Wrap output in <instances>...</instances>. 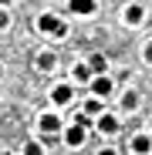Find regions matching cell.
I'll return each instance as SVG.
<instances>
[{
    "label": "cell",
    "mask_w": 152,
    "mask_h": 155,
    "mask_svg": "<svg viewBox=\"0 0 152 155\" xmlns=\"http://www.w3.org/2000/svg\"><path fill=\"white\" fill-rule=\"evenodd\" d=\"M129 152L132 155H152V132H132Z\"/></svg>",
    "instance_id": "cell-8"
},
{
    "label": "cell",
    "mask_w": 152,
    "mask_h": 155,
    "mask_svg": "<svg viewBox=\"0 0 152 155\" xmlns=\"http://www.w3.org/2000/svg\"><path fill=\"white\" fill-rule=\"evenodd\" d=\"M7 27H10V14L0 7V31H7Z\"/></svg>",
    "instance_id": "cell-17"
},
{
    "label": "cell",
    "mask_w": 152,
    "mask_h": 155,
    "mask_svg": "<svg viewBox=\"0 0 152 155\" xmlns=\"http://www.w3.org/2000/svg\"><path fill=\"white\" fill-rule=\"evenodd\" d=\"M4 74H7V68H4V61H0V81H4Z\"/></svg>",
    "instance_id": "cell-19"
},
{
    "label": "cell",
    "mask_w": 152,
    "mask_h": 155,
    "mask_svg": "<svg viewBox=\"0 0 152 155\" xmlns=\"http://www.w3.org/2000/svg\"><path fill=\"white\" fill-rule=\"evenodd\" d=\"M68 81H71V84H88V81H91V71H88L85 58L71 64V71H68Z\"/></svg>",
    "instance_id": "cell-13"
},
{
    "label": "cell",
    "mask_w": 152,
    "mask_h": 155,
    "mask_svg": "<svg viewBox=\"0 0 152 155\" xmlns=\"http://www.w3.org/2000/svg\"><path fill=\"white\" fill-rule=\"evenodd\" d=\"M20 155H44V142L41 138H27L24 148H20Z\"/></svg>",
    "instance_id": "cell-15"
},
{
    "label": "cell",
    "mask_w": 152,
    "mask_h": 155,
    "mask_svg": "<svg viewBox=\"0 0 152 155\" xmlns=\"http://www.w3.org/2000/svg\"><path fill=\"white\" fill-rule=\"evenodd\" d=\"M105 108H108V101H101V98H91V94L81 101V115H85L88 121H95V118H98L101 111H105Z\"/></svg>",
    "instance_id": "cell-12"
},
{
    "label": "cell",
    "mask_w": 152,
    "mask_h": 155,
    "mask_svg": "<svg viewBox=\"0 0 152 155\" xmlns=\"http://www.w3.org/2000/svg\"><path fill=\"white\" fill-rule=\"evenodd\" d=\"M145 17H149V14H145L142 4H129V7L122 10V24H125V27H142Z\"/></svg>",
    "instance_id": "cell-9"
},
{
    "label": "cell",
    "mask_w": 152,
    "mask_h": 155,
    "mask_svg": "<svg viewBox=\"0 0 152 155\" xmlns=\"http://www.w3.org/2000/svg\"><path fill=\"white\" fill-rule=\"evenodd\" d=\"M98 155H118V152H115L112 145H101V148H98Z\"/></svg>",
    "instance_id": "cell-18"
},
{
    "label": "cell",
    "mask_w": 152,
    "mask_h": 155,
    "mask_svg": "<svg viewBox=\"0 0 152 155\" xmlns=\"http://www.w3.org/2000/svg\"><path fill=\"white\" fill-rule=\"evenodd\" d=\"M88 128H91V121L78 111L71 121H64V128H61V145H68V148H81L85 142H88Z\"/></svg>",
    "instance_id": "cell-1"
},
{
    "label": "cell",
    "mask_w": 152,
    "mask_h": 155,
    "mask_svg": "<svg viewBox=\"0 0 152 155\" xmlns=\"http://www.w3.org/2000/svg\"><path fill=\"white\" fill-rule=\"evenodd\" d=\"M47 101H51V108H54V111L68 108L71 101H74V84H71V81H58V84H51Z\"/></svg>",
    "instance_id": "cell-4"
},
{
    "label": "cell",
    "mask_w": 152,
    "mask_h": 155,
    "mask_svg": "<svg viewBox=\"0 0 152 155\" xmlns=\"http://www.w3.org/2000/svg\"><path fill=\"white\" fill-rule=\"evenodd\" d=\"M61 128H64L61 111L47 108V111H41V115H37V132H41V135H61Z\"/></svg>",
    "instance_id": "cell-5"
},
{
    "label": "cell",
    "mask_w": 152,
    "mask_h": 155,
    "mask_svg": "<svg viewBox=\"0 0 152 155\" xmlns=\"http://www.w3.org/2000/svg\"><path fill=\"white\" fill-rule=\"evenodd\" d=\"M0 148H4V145H0Z\"/></svg>",
    "instance_id": "cell-21"
},
{
    "label": "cell",
    "mask_w": 152,
    "mask_h": 155,
    "mask_svg": "<svg viewBox=\"0 0 152 155\" xmlns=\"http://www.w3.org/2000/svg\"><path fill=\"white\" fill-rule=\"evenodd\" d=\"M0 155H17V152H7V148H0Z\"/></svg>",
    "instance_id": "cell-20"
},
{
    "label": "cell",
    "mask_w": 152,
    "mask_h": 155,
    "mask_svg": "<svg viewBox=\"0 0 152 155\" xmlns=\"http://www.w3.org/2000/svg\"><path fill=\"white\" fill-rule=\"evenodd\" d=\"M85 88H88V94H91V98H101V101L115 98V91H118L112 74H91V81H88Z\"/></svg>",
    "instance_id": "cell-3"
},
{
    "label": "cell",
    "mask_w": 152,
    "mask_h": 155,
    "mask_svg": "<svg viewBox=\"0 0 152 155\" xmlns=\"http://www.w3.org/2000/svg\"><path fill=\"white\" fill-rule=\"evenodd\" d=\"M142 61H145V64H152V41H145V44H142Z\"/></svg>",
    "instance_id": "cell-16"
},
{
    "label": "cell",
    "mask_w": 152,
    "mask_h": 155,
    "mask_svg": "<svg viewBox=\"0 0 152 155\" xmlns=\"http://www.w3.org/2000/svg\"><path fill=\"white\" fill-rule=\"evenodd\" d=\"M68 10L74 17H95L98 14V0H68Z\"/></svg>",
    "instance_id": "cell-11"
},
{
    "label": "cell",
    "mask_w": 152,
    "mask_h": 155,
    "mask_svg": "<svg viewBox=\"0 0 152 155\" xmlns=\"http://www.w3.org/2000/svg\"><path fill=\"white\" fill-rule=\"evenodd\" d=\"M85 64H88L91 74H108V58L101 54V51H91V54L85 58Z\"/></svg>",
    "instance_id": "cell-14"
},
{
    "label": "cell",
    "mask_w": 152,
    "mask_h": 155,
    "mask_svg": "<svg viewBox=\"0 0 152 155\" xmlns=\"http://www.w3.org/2000/svg\"><path fill=\"white\" fill-rule=\"evenodd\" d=\"M37 31H41L44 37H58V41H61V37H68V20L47 10V14L37 17Z\"/></svg>",
    "instance_id": "cell-2"
},
{
    "label": "cell",
    "mask_w": 152,
    "mask_h": 155,
    "mask_svg": "<svg viewBox=\"0 0 152 155\" xmlns=\"http://www.w3.org/2000/svg\"><path fill=\"white\" fill-rule=\"evenodd\" d=\"M34 71H41V74L58 71V54H54V51H37V54H34Z\"/></svg>",
    "instance_id": "cell-10"
},
{
    "label": "cell",
    "mask_w": 152,
    "mask_h": 155,
    "mask_svg": "<svg viewBox=\"0 0 152 155\" xmlns=\"http://www.w3.org/2000/svg\"><path fill=\"white\" fill-rule=\"evenodd\" d=\"M91 125H95V132H101V135H118V128H122V115L112 111V108H105Z\"/></svg>",
    "instance_id": "cell-7"
},
{
    "label": "cell",
    "mask_w": 152,
    "mask_h": 155,
    "mask_svg": "<svg viewBox=\"0 0 152 155\" xmlns=\"http://www.w3.org/2000/svg\"><path fill=\"white\" fill-rule=\"evenodd\" d=\"M115 111H118V115H135V111H139V91H135V88L115 91Z\"/></svg>",
    "instance_id": "cell-6"
}]
</instances>
